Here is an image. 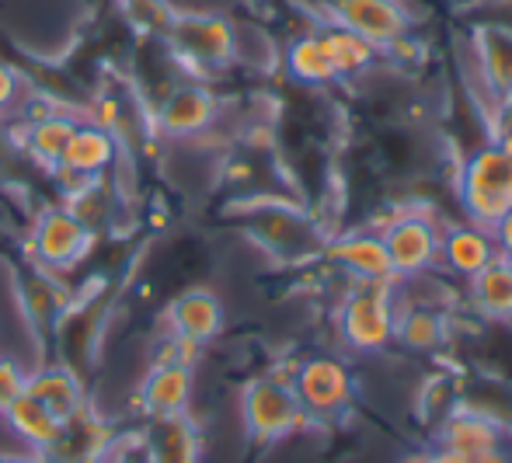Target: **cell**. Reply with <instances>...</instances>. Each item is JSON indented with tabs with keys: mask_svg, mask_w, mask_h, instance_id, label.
Wrapping results in <instances>:
<instances>
[{
	"mask_svg": "<svg viewBox=\"0 0 512 463\" xmlns=\"http://www.w3.org/2000/svg\"><path fill=\"white\" fill-rule=\"evenodd\" d=\"M460 199L471 223L488 230L512 209V154L499 140L467 157L460 175Z\"/></svg>",
	"mask_w": 512,
	"mask_h": 463,
	"instance_id": "obj_4",
	"label": "cell"
},
{
	"mask_svg": "<svg viewBox=\"0 0 512 463\" xmlns=\"http://www.w3.org/2000/svg\"><path fill=\"white\" fill-rule=\"evenodd\" d=\"M398 310H394V282H356L342 303L338 328L345 345L359 352H377L394 338Z\"/></svg>",
	"mask_w": 512,
	"mask_h": 463,
	"instance_id": "obj_5",
	"label": "cell"
},
{
	"mask_svg": "<svg viewBox=\"0 0 512 463\" xmlns=\"http://www.w3.org/2000/svg\"><path fill=\"white\" fill-rule=\"evenodd\" d=\"M0 463H46V457L28 450H0Z\"/></svg>",
	"mask_w": 512,
	"mask_h": 463,
	"instance_id": "obj_31",
	"label": "cell"
},
{
	"mask_svg": "<svg viewBox=\"0 0 512 463\" xmlns=\"http://www.w3.org/2000/svg\"><path fill=\"white\" fill-rule=\"evenodd\" d=\"M439 258H443L450 272L471 279V276H478L485 265H492L495 258H499V244H495L488 227L464 223V227H450L439 237Z\"/></svg>",
	"mask_w": 512,
	"mask_h": 463,
	"instance_id": "obj_19",
	"label": "cell"
},
{
	"mask_svg": "<svg viewBox=\"0 0 512 463\" xmlns=\"http://www.w3.org/2000/svg\"><path fill=\"white\" fill-rule=\"evenodd\" d=\"M492 237H495V244H499V251H512V209L492 227Z\"/></svg>",
	"mask_w": 512,
	"mask_h": 463,
	"instance_id": "obj_30",
	"label": "cell"
},
{
	"mask_svg": "<svg viewBox=\"0 0 512 463\" xmlns=\"http://www.w3.org/2000/svg\"><path fill=\"white\" fill-rule=\"evenodd\" d=\"M321 35H324V42H328V49H331V60H335L338 77L366 74V70L380 60V49L373 46L370 39H363V35L335 25V21H324Z\"/></svg>",
	"mask_w": 512,
	"mask_h": 463,
	"instance_id": "obj_22",
	"label": "cell"
},
{
	"mask_svg": "<svg viewBox=\"0 0 512 463\" xmlns=\"http://www.w3.org/2000/svg\"><path fill=\"white\" fill-rule=\"evenodd\" d=\"M28 91H32L28 77L21 74L14 63L0 60V119H11V115H18V108H21V101H25Z\"/></svg>",
	"mask_w": 512,
	"mask_h": 463,
	"instance_id": "obj_27",
	"label": "cell"
},
{
	"mask_svg": "<svg viewBox=\"0 0 512 463\" xmlns=\"http://www.w3.org/2000/svg\"><path fill=\"white\" fill-rule=\"evenodd\" d=\"M446 450L457 453H488L502 450V429L481 411H457L446 425Z\"/></svg>",
	"mask_w": 512,
	"mask_h": 463,
	"instance_id": "obj_24",
	"label": "cell"
},
{
	"mask_svg": "<svg viewBox=\"0 0 512 463\" xmlns=\"http://www.w3.org/2000/svg\"><path fill=\"white\" fill-rule=\"evenodd\" d=\"M384 248L391 255L394 276L398 279H415L436 265L439 258V230L429 216L422 213H401L391 227L380 230Z\"/></svg>",
	"mask_w": 512,
	"mask_h": 463,
	"instance_id": "obj_8",
	"label": "cell"
},
{
	"mask_svg": "<svg viewBox=\"0 0 512 463\" xmlns=\"http://www.w3.org/2000/svg\"><path fill=\"white\" fill-rule=\"evenodd\" d=\"M474 307L492 321H509L512 317V269L502 262V255L492 265L471 276Z\"/></svg>",
	"mask_w": 512,
	"mask_h": 463,
	"instance_id": "obj_23",
	"label": "cell"
},
{
	"mask_svg": "<svg viewBox=\"0 0 512 463\" xmlns=\"http://www.w3.org/2000/svg\"><path fill=\"white\" fill-rule=\"evenodd\" d=\"M122 154H126V150L115 140V133H108L105 126H98V122L81 115L74 133H70L67 150H63L60 168L81 178H105V175H112V168L119 164Z\"/></svg>",
	"mask_w": 512,
	"mask_h": 463,
	"instance_id": "obj_13",
	"label": "cell"
},
{
	"mask_svg": "<svg viewBox=\"0 0 512 463\" xmlns=\"http://www.w3.org/2000/svg\"><path fill=\"white\" fill-rule=\"evenodd\" d=\"M499 255H502V262H506L509 269H512V251H499Z\"/></svg>",
	"mask_w": 512,
	"mask_h": 463,
	"instance_id": "obj_32",
	"label": "cell"
},
{
	"mask_svg": "<svg viewBox=\"0 0 512 463\" xmlns=\"http://www.w3.org/2000/svg\"><path fill=\"white\" fill-rule=\"evenodd\" d=\"M0 418H4V425L11 429L14 443L28 453H39V457H46V453L53 450L56 439H60V432H63L60 418H56L42 401H35L28 390L14 397Z\"/></svg>",
	"mask_w": 512,
	"mask_h": 463,
	"instance_id": "obj_17",
	"label": "cell"
},
{
	"mask_svg": "<svg viewBox=\"0 0 512 463\" xmlns=\"http://www.w3.org/2000/svg\"><path fill=\"white\" fill-rule=\"evenodd\" d=\"M286 70L290 77L304 84H331L338 81L335 60H331V49L324 42L321 28L317 32H304L286 46Z\"/></svg>",
	"mask_w": 512,
	"mask_h": 463,
	"instance_id": "obj_21",
	"label": "cell"
},
{
	"mask_svg": "<svg viewBox=\"0 0 512 463\" xmlns=\"http://www.w3.org/2000/svg\"><path fill=\"white\" fill-rule=\"evenodd\" d=\"M95 241V230L84 227L63 202H53L42 213H35L32 230H28V258L39 269L67 276V272L81 269L88 262Z\"/></svg>",
	"mask_w": 512,
	"mask_h": 463,
	"instance_id": "obj_3",
	"label": "cell"
},
{
	"mask_svg": "<svg viewBox=\"0 0 512 463\" xmlns=\"http://www.w3.org/2000/svg\"><path fill=\"white\" fill-rule=\"evenodd\" d=\"M474 46H478L485 84L499 94L502 101L512 98V25L485 21V25H478Z\"/></svg>",
	"mask_w": 512,
	"mask_h": 463,
	"instance_id": "obj_20",
	"label": "cell"
},
{
	"mask_svg": "<svg viewBox=\"0 0 512 463\" xmlns=\"http://www.w3.org/2000/svg\"><path fill=\"white\" fill-rule=\"evenodd\" d=\"M25 376H28V370H21L11 356L0 352V415H4L7 404H11L14 397L25 394Z\"/></svg>",
	"mask_w": 512,
	"mask_h": 463,
	"instance_id": "obj_29",
	"label": "cell"
},
{
	"mask_svg": "<svg viewBox=\"0 0 512 463\" xmlns=\"http://www.w3.org/2000/svg\"><path fill=\"white\" fill-rule=\"evenodd\" d=\"M492 4H506V0H492Z\"/></svg>",
	"mask_w": 512,
	"mask_h": 463,
	"instance_id": "obj_33",
	"label": "cell"
},
{
	"mask_svg": "<svg viewBox=\"0 0 512 463\" xmlns=\"http://www.w3.org/2000/svg\"><path fill=\"white\" fill-rule=\"evenodd\" d=\"M293 390H297L300 404L307 415L314 418H335L352 404V376L338 359L317 356L307 363H297L293 370Z\"/></svg>",
	"mask_w": 512,
	"mask_h": 463,
	"instance_id": "obj_7",
	"label": "cell"
},
{
	"mask_svg": "<svg viewBox=\"0 0 512 463\" xmlns=\"http://www.w3.org/2000/svg\"><path fill=\"white\" fill-rule=\"evenodd\" d=\"M220 115V98L206 81H178L157 98L150 122L161 140H196Z\"/></svg>",
	"mask_w": 512,
	"mask_h": 463,
	"instance_id": "obj_6",
	"label": "cell"
},
{
	"mask_svg": "<svg viewBox=\"0 0 512 463\" xmlns=\"http://www.w3.org/2000/svg\"><path fill=\"white\" fill-rule=\"evenodd\" d=\"M196 394V366L185 363H150L147 376L136 390V408L143 422L150 418H171L185 415Z\"/></svg>",
	"mask_w": 512,
	"mask_h": 463,
	"instance_id": "obj_10",
	"label": "cell"
},
{
	"mask_svg": "<svg viewBox=\"0 0 512 463\" xmlns=\"http://www.w3.org/2000/svg\"><path fill=\"white\" fill-rule=\"evenodd\" d=\"M77 112H53V115H42V119H32V122H14V147L25 161H32L35 168L42 171H53L60 168L63 161V150L70 143V133H74Z\"/></svg>",
	"mask_w": 512,
	"mask_h": 463,
	"instance_id": "obj_12",
	"label": "cell"
},
{
	"mask_svg": "<svg viewBox=\"0 0 512 463\" xmlns=\"http://www.w3.org/2000/svg\"><path fill=\"white\" fill-rule=\"evenodd\" d=\"M161 42L192 77H213L237 63V25L220 11H175Z\"/></svg>",
	"mask_w": 512,
	"mask_h": 463,
	"instance_id": "obj_1",
	"label": "cell"
},
{
	"mask_svg": "<svg viewBox=\"0 0 512 463\" xmlns=\"http://www.w3.org/2000/svg\"><path fill=\"white\" fill-rule=\"evenodd\" d=\"M102 463H154V460H150L143 432H115Z\"/></svg>",
	"mask_w": 512,
	"mask_h": 463,
	"instance_id": "obj_28",
	"label": "cell"
},
{
	"mask_svg": "<svg viewBox=\"0 0 512 463\" xmlns=\"http://www.w3.org/2000/svg\"><path fill=\"white\" fill-rule=\"evenodd\" d=\"M25 390L42 401L49 411H53L60 422L74 418L77 411L88 408V387H84L81 373L74 370L70 363H46L39 370H28L25 376Z\"/></svg>",
	"mask_w": 512,
	"mask_h": 463,
	"instance_id": "obj_14",
	"label": "cell"
},
{
	"mask_svg": "<svg viewBox=\"0 0 512 463\" xmlns=\"http://www.w3.org/2000/svg\"><path fill=\"white\" fill-rule=\"evenodd\" d=\"M164 317H168L171 335L185 338V342H196L199 349L213 342V338H220L223 321H227V317H223L220 296H216L213 289H206V286L182 289V293L168 303Z\"/></svg>",
	"mask_w": 512,
	"mask_h": 463,
	"instance_id": "obj_11",
	"label": "cell"
},
{
	"mask_svg": "<svg viewBox=\"0 0 512 463\" xmlns=\"http://www.w3.org/2000/svg\"><path fill=\"white\" fill-rule=\"evenodd\" d=\"M119 7H122V14H126L129 25H136L147 35H157V39H161L171 14H175L171 0H119Z\"/></svg>",
	"mask_w": 512,
	"mask_h": 463,
	"instance_id": "obj_26",
	"label": "cell"
},
{
	"mask_svg": "<svg viewBox=\"0 0 512 463\" xmlns=\"http://www.w3.org/2000/svg\"><path fill=\"white\" fill-rule=\"evenodd\" d=\"M328 21L370 39L377 49L394 46L408 35V11L401 0H331Z\"/></svg>",
	"mask_w": 512,
	"mask_h": 463,
	"instance_id": "obj_9",
	"label": "cell"
},
{
	"mask_svg": "<svg viewBox=\"0 0 512 463\" xmlns=\"http://www.w3.org/2000/svg\"><path fill=\"white\" fill-rule=\"evenodd\" d=\"M18 300L25 307V317L42 331H60V321L70 314V289L63 286L56 272H46L39 265L21 276Z\"/></svg>",
	"mask_w": 512,
	"mask_h": 463,
	"instance_id": "obj_15",
	"label": "cell"
},
{
	"mask_svg": "<svg viewBox=\"0 0 512 463\" xmlns=\"http://www.w3.org/2000/svg\"><path fill=\"white\" fill-rule=\"evenodd\" d=\"M328 258L345 269L356 282H398L391 255L384 248L380 234H345L335 244H328Z\"/></svg>",
	"mask_w": 512,
	"mask_h": 463,
	"instance_id": "obj_18",
	"label": "cell"
},
{
	"mask_svg": "<svg viewBox=\"0 0 512 463\" xmlns=\"http://www.w3.org/2000/svg\"><path fill=\"white\" fill-rule=\"evenodd\" d=\"M394 338H401L415 352H432L446 342V321L432 307H411L408 314H398Z\"/></svg>",
	"mask_w": 512,
	"mask_h": 463,
	"instance_id": "obj_25",
	"label": "cell"
},
{
	"mask_svg": "<svg viewBox=\"0 0 512 463\" xmlns=\"http://www.w3.org/2000/svg\"><path fill=\"white\" fill-rule=\"evenodd\" d=\"M241 422L251 439L276 443V439L304 432L314 418L307 415L293 390V373H269L241 390Z\"/></svg>",
	"mask_w": 512,
	"mask_h": 463,
	"instance_id": "obj_2",
	"label": "cell"
},
{
	"mask_svg": "<svg viewBox=\"0 0 512 463\" xmlns=\"http://www.w3.org/2000/svg\"><path fill=\"white\" fill-rule=\"evenodd\" d=\"M143 439L154 463H203V432L192 415L150 418L143 425Z\"/></svg>",
	"mask_w": 512,
	"mask_h": 463,
	"instance_id": "obj_16",
	"label": "cell"
}]
</instances>
